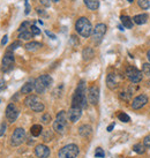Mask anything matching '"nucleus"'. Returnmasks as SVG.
<instances>
[{
  "mask_svg": "<svg viewBox=\"0 0 150 158\" xmlns=\"http://www.w3.org/2000/svg\"><path fill=\"white\" fill-rule=\"evenodd\" d=\"M35 89V82H27L22 87V89H21V92L22 94H30L32 90Z\"/></svg>",
  "mask_w": 150,
  "mask_h": 158,
  "instance_id": "4be33fe9",
  "label": "nucleus"
},
{
  "mask_svg": "<svg viewBox=\"0 0 150 158\" xmlns=\"http://www.w3.org/2000/svg\"><path fill=\"white\" fill-rule=\"evenodd\" d=\"M42 121L44 123H49L51 121V115L49 113H45L43 114V117H42Z\"/></svg>",
  "mask_w": 150,
  "mask_h": 158,
  "instance_id": "473e14b6",
  "label": "nucleus"
},
{
  "mask_svg": "<svg viewBox=\"0 0 150 158\" xmlns=\"http://www.w3.org/2000/svg\"><path fill=\"white\" fill-rule=\"evenodd\" d=\"M147 103H148V97L144 96V95H140V96L135 97L133 99L132 107L134 110H139V109H142Z\"/></svg>",
  "mask_w": 150,
  "mask_h": 158,
  "instance_id": "ddd939ff",
  "label": "nucleus"
},
{
  "mask_svg": "<svg viewBox=\"0 0 150 158\" xmlns=\"http://www.w3.org/2000/svg\"><path fill=\"white\" fill-rule=\"evenodd\" d=\"M72 106L73 107H80L84 109L87 107V96H85V84L84 81H81L75 90L72 99Z\"/></svg>",
  "mask_w": 150,
  "mask_h": 158,
  "instance_id": "f257e3e1",
  "label": "nucleus"
},
{
  "mask_svg": "<svg viewBox=\"0 0 150 158\" xmlns=\"http://www.w3.org/2000/svg\"><path fill=\"white\" fill-rule=\"evenodd\" d=\"M126 75L133 83H139L142 80V73L134 66H128L126 69Z\"/></svg>",
  "mask_w": 150,
  "mask_h": 158,
  "instance_id": "6e6552de",
  "label": "nucleus"
},
{
  "mask_svg": "<svg viewBox=\"0 0 150 158\" xmlns=\"http://www.w3.org/2000/svg\"><path fill=\"white\" fill-rule=\"evenodd\" d=\"M5 88V81L4 80H0V90H2Z\"/></svg>",
  "mask_w": 150,
  "mask_h": 158,
  "instance_id": "c03bdc74",
  "label": "nucleus"
},
{
  "mask_svg": "<svg viewBox=\"0 0 150 158\" xmlns=\"http://www.w3.org/2000/svg\"><path fill=\"white\" fill-rule=\"evenodd\" d=\"M79 147L75 144L65 145L64 148L59 150V158H76L79 155Z\"/></svg>",
  "mask_w": 150,
  "mask_h": 158,
  "instance_id": "423d86ee",
  "label": "nucleus"
},
{
  "mask_svg": "<svg viewBox=\"0 0 150 158\" xmlns=\"http://www.w3.org/2000/svg\"><path fill=\"white\" fill-rule=\"evenodd\" d=\"M8 40V36H4V38L1 40V45H5Z\"/></svg>",
  "mask_w": 150,
  "mask_h": 158,
  "instance_id": "a19ab883",
  "label": "nucleus"
},
{
  "mask_svg": "<svg viewBox=\"0 0 150 158\" xmlns=\"http://www.w3.org/2000/svg\"><path fill=\"white\" fill-rule=\"evenodd\" d=\"M51 1H53V2H59L60 0H51Z\"/></svg>",
  "mask_w": 150,
  "mask_h": 158,
  "instance_id": "49530a36",
  "label": "nucleus"
},
{
  "mask_svg": "<svg viewBox=\"0 0 150 158\" xmlns=\"http://www.w3.org/2000/svg\"><path fill=\"white\" fill-rule=\"evenodd\" d=\"M143 144H144V147H150V135H148V136H146V137H144Z\"/></svg>",
  "mask_w": 150,
  "mask_h": 158,
  "instance_id": "c9c22d12",
  "label": "nucleus"
},
{
  "mask_svg": "<svg viewBox=\"0 0 150 158\" xmlns=\"http://www.w3.org/2000/svg\"><path fill=\"white\" fill-rule=\"evenodd\" d=\"M5 129H6V123H2V125H1V127H0V136L5 133Z\"/></svg>",
  "mask_w": 150,
  "mask_h": 158,
  "instance_id": "58836bf2",
  "label": "nucleus"
},
{
  "mask_svg": "<svg viewBox=\"0 0 150 158\" xmlns=\"http://www.w3.org/2000/svg\"><path fill=\"white\" fill-rule=\"evenodd\" d=\"M40 4L43 5V6H45V7H50V1H51V0H40Z\"/></svg>",
  "mask_w": 150,
  "mask_h": 158,
  "instance_id": "e433bc0d",
  "label": "nucleus"
},
{
  "mask_svg": "<svg viewBox=\"0 0 150 158\" xmlns=\"http://www.w3.org/2000/svg\"><path fill=\"white\" fill-rule=\"evenodd\" d=\"M147 21H148V15L147 14H139V15H135L133 18V22L135 24H140V26L147 23Z\"/></svg>",
  "mask_w": 150,
  "mask_h": 158,
  "instance_id": "f3484780",
  "label": "nucleus"
},
{
  "mask_svg": "<svg viewBox=\"0 0 150 158\" xmlns=\"http://www.w3.org/2000/svg\"><path fill=\"white\" fill-rule=\"evenodd\" d=\"M75 29L82 37H89L93 34V26L87 18H80L75 23Z\"/></svg>",
  "mask_w": 150,
  "mask_h": 158,
  "instance_id": "f03ea898",
  "label": "nucleus"
},
{
  "mask_svg": "<svg viewBox=\"0 0 150 158\" xmlns=\"http://www.w3.org/2000/svg\"><path fill=\"white\" fill-rule=\"evenodd\" d=\"M147 58H148V60L150 61V50L148 51V53H147Z\"/></svg>",
  "mask_w": 150,
  "mask_h": 158,
  "instance_id": "a18cd8bd",
  "label": "nucleus"
},
{
  "mask_svg": "<svg viewBox=\"0 0 150 158\" xmlns=\"http://www.w3.org/2000/svg\"><path fill=\"white\" fill-rule=\"evenodd\" d=\"M53 83V80L50 75H40L38 79L35 80V90L37 94H43Z\"/></svg>",
  "mask_w": 150,
  "mask_h": 158,
  "instance_id": "7ed1b4c3",
  "label": "nucleus"
},
{
  "mask_svg": "<svg viewBox=\"0 0 150 158\" xmlns=\"http://www.w3.org/2000/svg\"><path fill=\"white\" fill-rule=\"evenodd\" d=\"M51 139H52V133L50 132V131H46V132L44 133V141H51Z\"/></svg>",
  "mask_w": 150,
  "mask_h": 158,
  "instance_id": "72a5a7b5",
  "label": "nucleus"
},
{
  "mask_svg": "<svg viewBox=\"0 0 150 158\" xmlns=\"http://www.w3.org/2000/svg\"><path fill=\"white\" fill-rule=\"evenodd\" d=\"M95 156L97 158H103L104 156H105V152L103 151V149L102 148H97L96 149V151H95Z\"/></svg>",
  "mask_w": 150,
  "mask_h": 158,
  "instance_id": "2f4dec72",
  "label": "nucleus"
},
{
  "mask_svg": "<svg viewBox=\"0 0 150 158\" xmlns=\"http://www.w3.org/2000/svg\"><path fill=\"white\" fill-rule=\"evenodd\" d=\"M45 32H46V35L49 36V37H51L52 40H56V38H57V37H56V35H54V34H52V32H50L49 30H46Z\"/></svg>",
  "mask_w": 150,
  "mask_h": 158,
  "instance_id": "ea45409f",
  "label": "nucleus"
},
{
  "mask_svg": "<svg viewBox=\"0 0 150 158\" xmlns=\"http://www.w3.org/2000/svg\"><path fill=\"white\" fill-rule=\"evenodd\" d=\"M14 66V56L12 52H6V54L2 58V61H1V70L7 73L9 70L13 68Z\"/></svg>",
  "mask_w": 150,
  "mask_h": 158,
  "instance_id": "1a4fd4ad",
  "label": "nucleus"
},
{
  "mask_svg": "<svg viewBox=\"0 0 150 158\" xmlns=\"http://www.w3.org/2000/svg\"><path fill=\"white\" fill-rule=\"evenodd\" d=\"M142 72L146 76L150 77V64H143L142 65Z\"/></svg>",
  "mask_w": 150,
  "mask_h": 158,
  "instance_id": "cd10ccee",
  "label": "nucleus"
},
{
  "mask_svg": "<svg viewBox=\"0 0 150 158\" xmlns=\"http://www.w3.org/2000/svg\"><path fill=\"white\" fill-rule=\"evenodd\" d=\"M35 154L38 158H48L50 156V149L44 144H40L36 147Z\"/></svg>",
  "mask_w": 150,
  "mask_h": 158,
  "instance_id": "2eb2a0df",
  "label": "nucleus"
},
{
  "mask_svg": "<svg viewBox=\"0 0 150 158\" xmlns=\"http://www.w3.org/2000/svg\"><path fill=\"white\" fill-rule=\"evenodd\" d=\"M32 32L31 31H23V32H20V36L19 38L21 40H29L30 38H32Z\"/></svg>",
  "mask_w": 150,
  "mask_h": 158,
  "instance_id": "393cba45",
  "label": "nucleus"
},
{
  "mask_svg": "<svg viewBox=\"0 0 150 158\" xmlns=\"http://www.w3.org/2000/svg\"><path fill=\"white\" fill-rule=\"evenodd\" d=\"M37 13L40 14V15H45L46 16V13H45L43 9H40V8H37Z\"/></svg>",
  "mask_w": 150,
  "mask_h": 158,
  "instance_id": "37998d69",
  "label": "nucleus"
},
{
  "mask_svg": "<svg viewBox=\"0 0 150 158\" xmlns=\"http://www.w3.org/2000/svg\"><path fill=\"white\" fill-rule=\"evenodd\" d=\"M88 101L90 104L96 105L99 101V88L98 87H91L88 91Z\"/></svg>",
  "mask_w": 150,
  "mask_h": 158,
  "instance_id": "f8f14e48",
  "label": "nucleus"
},
{
  "mask_svg": "<svg viewBox=\"0 0 150 158\" xmlns=\"http://www.w3.org/2000/svg\"><path fill=\"white\" fill-rule=\"evenodd\" d=\"M113 128H115V123H111L110 126L106 128V131H107V132H112V129H113Z\"/></svg>",
  "mask_w": 150,
  "mask_h": 158,
  "instance_id": "79ce46f5",
  "label": "nucleus"
},
{
  "mask_svg": "<svg viewBox=\"0 0 150 158\" xmlns=\"http://www.w3.org/2000/svg\"><path fill=\"white\" fill-rule=\"evenodd\" d=\"M30 27V22H28V21H26V22H23L21 26H20V28H19V31L20 32H23V31H28V28Z\"/></svg>",
  "mask_w": 150,
  "mask_h": 158,
  "instance_id": "c756f323",
  "label": "nucleus"
},
{
  "mask_svg": "<svg viewBox=\"0 0 150 158\" xmlns=\"http://www.w3.org/2000/svg\"><path fill=\"white\" fill-rule=\"evenodd\" d=\"M118 118H119V120H120V121H123V123H129V121H131V118H129L126 113H124V112L119 113Z\"/></svg>",
  "mask_w": 150,
  "mask_h": 158,
  "instance_id": "c85d7f7f",
  "label": "nucleus"
},
{
  "mask_svg": "<svg viewBox=\"0 0 150 158\" xmlns=\"http://www.w3.org/2000/svg\"><path fill=\"white\" fill-rule=\"evenodd\" d=\"M42 48V44L38 43V42H30V43H28L26 45V48L28 51H31V52H34V51H37L38 48Z\"/></svg>",
  "mask_w": 150,
  "mask_h": 158,
  "instance_id": "5701e85b",
  "label": "nucleus"
},
{
  "mask_svg": "<svg viewBox=\"0 0 150 158\" xmlns=\"http://www.w3.org/2000/svg\"><path fill=\"white\" fill-rule=\"evenodd\" d=\"M91 133H93V128H91V126H89V125H83V126H81L79 128V134L82 137H88Z\"/></svg>",
  "mask_w": 150,
  "mask_h": 158,
  "instance_id": "dca6fc26",
  "label": "nucleus"
},
{
  "mask_svg": "<svg viewBox=\"0 0 150 158\" xmlns=\"http://www.w3.org/2000/svg\"><path fill=\"white\" fill-rule=\"evenodd\" d=\"M42 131H43V128H42L40 125H34L30 129V133H31V135L32 136L37 137V136H40V134H42Z\"/></svg>",
  "mask_w": 150,
  "mask_h": 158,
  "instance_id": "b1692460",
  "label": "nucleus"
},
{
  "mask_svg": "<svg viewBox=\"0 0 150 158\" xmlns=\"http://www.w3.org/2000/svg\"><path fill=\"white\" fill-rule=\"evenodd\" d=\"M26 15H28V14L30 13V6H29V2L28 1H26Z\"/></svg>",
  "mask_w": 150,
  "mask_h": 158,
  "instance_id": "4c0bfd02",
  "label": "nucleus"
},
{
  "mask_svg": "<svg viewBox=\"0 0 150 158\" xmlns=\"http://www.w3.org/2000/svg\"><path fill=\"white\" fill-rule=\"evenodd\" d=\"M21 46V43L20 42H14L13 44H10V46L8 48V52H13L14 50H16L18 48Z\"/></svg>",
  "mask_w": 150,
  "mask_h": 158,
  "instance_id": "7c9ffc66",
  "label": "nucleus"
},
{
  "mask_svg": "<svg viewBox=\"0 0 150 158\" xmlns=\"http://www.w3.org/2000/svg\"><path fill=\"white\" fill-rule=\"evenodd\" d=\"M6 117L9 123H14L19 117V109L14 104H9L6 109Z\"/></svg>",
  "mask_w": 150,
  "mask_h": 158,
  "instance_id": "9b49d317",
  "label": "nucleus"
},
{
  "mask_svg": "<svg viewBox=\"0 0 150 158\" xmlns=\"http://www.w3.org/2000/svg\"><path fill=\"white\" fill-rule=\"evenodd\" d=\"M137 4H139V6H140L142 9H148L150 7L149 0H139Z\"/></svg>",
  "mask_w": 150,
  "mask_h": 158,
  "instance_id": "bb28decb",
  "label": "nucleus"
},
{
  "mask_svg": "<svg viewBox=\"0 0 150 158\" xmlns=\"http://www.w3.org/2000/svg\"><path fill=\"white\" fill-rule=\"evenodd\" d=\"M94 56H95V52H94V50L91 48H85L82 51V57H83V60H85V61L93 59Z\"/></svg>",
  "mask_w": 150,
  "mask_h": 158,
  "instance_id": "aec40b11",
  "label": "nucleus"
},
{
  "mask_svg": "<svg viewBox=\"0 0 150 158\" xmlns=\"http://www.w3.org/2000/svg\"><path fill=\"white\" fill-rule=\"evenodd\" d=\"M84 4L91 10H96L99 7V0H84Z\"/></svg>",
  "mask_w": 150,
  "mask_h": 158,
  "instance_id": "412c9836",
  "label": "nucleus"
},
{
  "mask_svg": "<svg viewBox=\"0 0 150 158\" xmlns=\"http://www.w3.org/2000/svg\"><path fill=\"white\" fill-rule=\"evenodd\" d=\"M68 119L71 120L72 123H76L80 118H81V115H82V109H80V107H73L72 106V109L68 111Z\"/></svg>",
  "mask_w": 150,
  "mask_h": 158,
  "instance_id": "4468645a",
  "label": "nucleus"
},
{
  "mask_svg": "<svg viewBox=\"0 0 150 158\" xmlns=\"http://www.w3.org/2000/svg\"><path fill=\"white\" fill-rule=\"evenodd\" d=\"M30 29H31V32H32V35H34V36L40 35V30L36 26H31Z\"/></svg>",
  "mask_w": 150,
  "mask_h": 158,
  "instance_id": "f704fd0d",
  "label": "nucleus"
},
{
  "mask_svg": "<svg viewBox=\"0 0 150 158\" xmlns=\"http://www.w3.org/2000/svg\"><path fill=\"white\" fill-rule=\"evenodd\" d=\"M129 2H133V0H129Z\"/></svg>",
  "mask_w": 150,
  "mask_h": 158,
  "instance_id": "de8ad7c7",
  "label": "nucleus"
},
{
  "mask_svg": "<svg viewBox=\"0 0 150 158\" xmlns=\"http://www.w3.org/2000/svg\"><path fill=\"white\" fill-rule=\"evenodd\" d=\"M106 32V26L104 23H98L93 30V40L96 44H99Z\"/></svg>",
  "mask_w": 150,
  "mask_h": 158,
  "instance_id": "0eeeda50",
  "label": "nucleus"
},
{
  "mask_svg": "<svg viewBox=\"0 0 150 158\" xmlns=\"http://www.w3.org/2000/svg\"><path fill=\"white\" fill-rule=\"evenodd\" d=\"M0 102H1V101H0Z\"/></svg>",
  "mask_w": 150,
  "mask_h": 158,
  "instance_id": "09e8293b",
  "label": "nucleus"
},
{
  "mask_svg": "<svg viewBox=\"0 0 150 158\" xmlns=\"http://www.w3.org/2000/svg\"><path fill=\"white\" fill-rule=\"evenodd\" d=\"M26 140V132L23 128H16L14 131L12 139H10V143L12 145H20L23 143V141Z\"/></svg>",
  "mask_w": 150,
  "mask_h": 158,
  "instance_id": "9d476101",
  "label": "nucleus"
},
{
  "mask_svg": "<svg viewBox=\"0 0 150 158\" xmlns=\"http://www.w3.org/2000/svg\"><path fill=\"white\" fill-rule=\"evenodd\" d=\"M67 128V115L65 111H60L53 123V129L59 134H64Z\"/></svg>",
  "mask_w": 150,
  "mask_h": 158,
  "instance_id": "20e7f679",
  "label": "nucleus"
},
{
  "mask_svg": "<svg viewBox=\"0 0 150 158\" xmlns=\"http://www.w3.org/2000/svg\"><path fill=\"white\" fill-rule=\"evenodd\" d=\"M120 20H121V23H123V26H124V28H126V29H132L133 28V19H131L129 16H127V15H121L120 16Z\"/></svg>",
  "mask_w": 150,
  "mask_h": 158,
  "instance_id": "a211bd4d",
  "label": "nucleus"
},
{
  "mask_svg": "<svg viewBox=\"0 0 150 158\" xmlns=\"http://www.w3.org/2000/svg\"><path fill=\"white\" fill-rule=\"evenodd\" d=\"M146 147H144V144H141V143H139V144H135L134 145V148H133V150L136 152V154H143L144 151H146V149H144Z\"/></svg>",
  "mask_w": 150,
  "mask_h": 158,
  "instance_id": "a878e982",
  "label": "nucleus"
},
{
  "mask_svg": "<svg viewBox=\"0 0 150 158\" xmlns=\"http://www.w3.org/2000/svg\"><path fill=\"white\" fill-rule=\"evenodd\" d=\"M26 105L28 107H30L32 111H35V112H42V111H44V104H43V102L40 101V98L35 95H30V96H28L26 98Z\"/></svg>",
  "mask_w": 150,
  "mask_h": 158,
  "instance_id": "39448f33",
  "label": "nucleus"
},
{
  "mask_svg": "<svg viewBox=\"0 0 150 158\" xmlns=\"http://www.w3.org/2000/svg\"><path fill=\"white\" fill-rule=\"evenodd\" d=\"M106 84L110 89H115L117 87V76L115 74H109L106 77Z\"/></svg>",
  "mask_w": 150,
  "mask_h": 158,
  "instance_id": "6ab92c4d",
  "label": "nucleus"
}]
</instances>
